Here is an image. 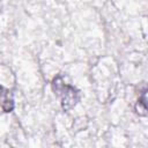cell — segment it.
<instances>
[{
	"label": "cell",
	"mask_w": 148,
	"mask_h": 148,
	"mask_svg": "<svg viewBox=\"0 0 148 148\" xmlns=\"http://www.w3.org/2000/svg\"><path fill=\"white\" fill-rule=\"evenodd\" d=\"M52 89L54 91V95L59 98L62 109L66 111L74 108L80 99L79 90L74 86L67 83L62 76H57L53 79Z\"/></svg>",
	"instance_id": "obj_1"
},
{
	"label": "cell",
	"mask_w": 148,
	"mask_h": 148,
	"mask_svg": "<svg viewBox=\"0 0 148 148\" xmlns=\"http://www.w3.org/2000/svg\"><path fill=\"white\" fill-rule=\"evenodd\" d=\"M146 92H147V90H146V88H145V89L142 90L141 95L139 96V101H138V104H136V106H135V109H136V112H138L140 116H146V113H147Z\"/></svg>",
	"instance_id": "obj_3"
},
{
	"label": "cell",
	"mask_w": 148,
	"mask_h": 148,
	"mask_svg": "<svg viewBox=\"0 0 148 148\" xmlns=\"http://www.w3.org/2000/svg\"><path fill=\"white\" fill-rule=\"evenodd\" d=\"M0 108L5 112H10L14 109V101L8 89L0 86Z\"/></svg>",
	"instance_id": "obj_2"
}]
</instances>
